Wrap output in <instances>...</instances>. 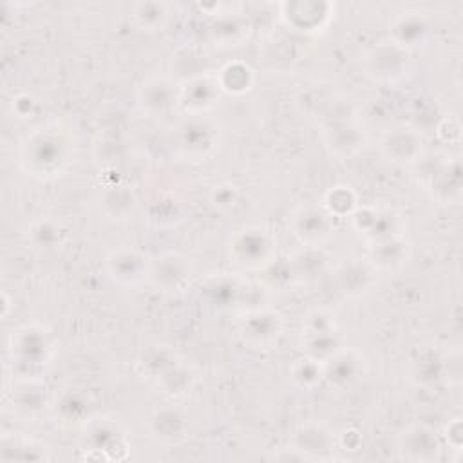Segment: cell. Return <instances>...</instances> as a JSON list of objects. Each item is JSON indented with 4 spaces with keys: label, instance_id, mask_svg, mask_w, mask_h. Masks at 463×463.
Here are the masks:
<instances>
[{
    "label": "cell",
    "instance_id": "cell-1",
    "mask_svg": "<svg viewBox=\"0 0 463 463\" xmlns=\"http://www.w3.org/2000/svg\"><path fill=\"white\" fill-rule=\"evenodd\" d=\"M72 139L67 128L58 123L36 127L20 145L22 168L38 177H56L71 163Z\"/></svg>",
    "mask_w": 463,
    "mask_h": 463
},
{
    "label": "cell",
    "instance_id": "cell-2",
    "mask_svg": "<svg viewBox=\"0 0 463 463\" xmlns=\"http://www.w3.org/2000/svg\"><path fill=\"white\" fill-rule=\"evenodd\" d=\"M52 353V336L42 326H24L11 336V364L22 378H36L51 362Z\"/></svg>",
    "mask_w": 463,
    "mask_h": 463
},
{
    "label": "cell",
    "instance_id": "cell-3",
    "mask_svg": "<svg viewBox=\"0 0 463 463\" xmlns=\"http://www.w3.org/2000/svg\"><path fill=\"white\" fill-rule=\"evenodd\" d=\"M219 145V127L203 114H188L172 127L170 146L184 161H203Z\"/></svg>",
    "mask_w": 463,
    "mask_h": 463
},
{
    "label": "cell",
    "instance_id": "cell-4",
    "mask_svg": "<svg viewBox=\"0 0 463 463\" xmlns=\"http://www.w3.org/2000/svg\"><path fill=\"white\" fill-rule=\"evenodd\" d=\"M414 177L439 203H456L461 197V166L458 157L441 154L421 156L414 163Z\"/></svg>",
    "mask_w": 463,
    "mask_h": 463
},
{
    "label": "cell",
    "instance_id": "cell-5",
    "mask_svg": "<svg viewBox=\"0 0 463 463\" xmlns=\"http://www.w3.org/2000/svg\"><path fill=\"white\" fill-rule=\"evenodd\" d=\"M228 248L235 264L248 269H262L275 260L277 237L264 226H246L230 237Z\"/></svg>",
    "mask_w": 463,
    "mask_h": 463
},
{
    "label": "cell",
    "instance_id": "cell-6",
    "mask_svg": "<svg viewBox=\"0 0 463 463\" xmlns=\"http://www.w3.org/2000/svg\"><path fill=\"white\" fill-rule=\"evenodd\" d=\"M364 69L367 76L376 81L394 83L402 80L411 69L409 51L391 40L378 42L365 52Z\"/></svg>",
    "mask_w": 463,
    "mask_h": 463
},
{
    "label": "cell",
    "instance_id": "cell-7",
    "mask_svg": "<svg viewBox=\"0 0 463 463\" xmlns=\"http://www.w3.org/2000/svg\"><path fill=\"white\" fill-rule=\"evenodd\" d=\"M353 228L364 235L369 242H376L389 237L403 235L405 221L400 213L389 208H374V206H364L356 208L351 215Z\"/></svg>",
    "mask_w": 463,
    "mask_h": 463
},
{
    "label": "cell",
    "instance_id": "cell-8",
    "mask_svg": "<svg viewBox=\"0 0 463 463\" xmlns=\"http://www.w3.org/2000/svg\"><path fill=\"white\" fill-rule=\"evenodd\" d=\"M139 110L148 118H161L179 105V83L170 76H150L136 92Z\"/></svg>",
    "mask_w": 463,
    "mask_h": 463
},
{
    "label": "cell",
    "instance_id": "cell-9",
    "mask_svg": "<svg viewBox=\"0 0 463 463\" xmlns=\"http://www.w3.org/2000/svg\"><path fill=\"white\" fill-rule=\"evenodd\" d=\"M288 226L302 246H320L333 233V215H329L324 206L306 204L291 213Z\"/></svg>",
    "mask_w": 463,
    "mask_h": 463
},
{
    "label": "cell",
    "instance_id": "cell-10",
    "mask_svg": "<svg viewBox=\"0 0 463 463\" xmlns=\"http://www.w3.org/2000/svg\"><path fill=\"white\" fill-rule=\"evenodd\" d=\"M280 18L291 31L315 34L329 24L335 5L327 2H286L280 4Z\"/></svg>",
    "mask_w": 463,
    "mask_h": 463
},
{
    "label": "cell",
    "instance_id": "cell-11",
    "mask_svg": "<svg viewBox=\"0 0 463 463\" xmlns=\"http://www.w3.org/2000/svg\"><path fill=\"white\" fill-rule=\"evenodd\" d=\"M324 380L335 391H347L365 374V358L353 347H342L322 364Z\"/></svg>",
    "mask_w": 463,
    "mask_h": 463
},
{
    "label": "cell",
    "instance_id": "cell-12",
    "mask_svg": "<svg viewBox=\"0 0 463 463\" xmlns=\"http://www.w3.org/2000/svg\"><path fill=\"white\" fill-rule=\"evenodd\" d=\"M284 320L273 309L255 307L241 320V335L244 342L255 349L271 347L282 335Z\"/></svg>",
    "mask_w": 463,
    "mask_h": 463
},
{
    "label": "cell",
    "instance_id": "cell-13",
    "mask_svg": "<svg viewBox=\"0 0 463 463\" xmlns=\"http://www.w3.org/2000/svg\"><path fill=\"white\" fill-rule=\"evenodd\" d=\"M192 275V262L186 255L168 251L150 260L148 279L161 291H181Z\"/></svg>",
    "mask_w": 463,
    "mask_h": 463
},
{
    "label": "cell",
    "instance_id": "cell-14",
    "mask_svg": "<svg viewBox=\"0 0 463 463\" xmlns=\"http://www.w3.org/2000/svg\"><path fill=\"white\" fill-rule=\"evenodd\" d=\"M83 445H85V450L98 452L99 458L103 459H110V458L118 459V454L114 452V449L116 450L121 449L127 452V447H128L125 430L116 420H110V418L89 420L83 434Z\"/></svg>",
    "mask_w": 463,
    "mask_h": 463
},
{
    "label": "cell",
    "instance_id": "cell-15",
    "mask_svg": "<svg viewBox=\"0 0 463 463\" xmlns=\"http://www.w3.org/2000/svg\"><path fill=\"white\" fill-rule=\"evenodd\" d=\"M148 268V257L134 248H118L105 259V269L109 277L121 286H136L146 280Z\"/></svg>",
    "mask_w": 463,
    "mask_h": 463
},
{
    "label": "cell",
    "instance_id": "cell-16",
    "mask_svg": "<svg viewBox=\"0 0 463 463\" xmlns=\"http://www.w3.org/2000/svg\"><path fill=\"white\" fill-rule=\"evenodd\" d=\"M380 148L394 165H414L423 156V139L411 127H394L382 136Z\"/></svg>",
    "mask_w": 463,
    "mask_h": 463
},
{
    "label": "cell",
    "instance_id": "cell-17",
    "mask_svg": "<svg viewBox=\"0 0 463 463\" xmlns=\"http://www.w3.org/2000/svg\"><path fill=\"white\" fill-rule=\"evenodd\" d=\"M221 87L215 74H203L179 85V107L186 114H204L221 99Z\"/></svg>",
    "mask_w": 463,
    "mask_h": 463
},
{
    "label": "cell",
    "instance_id": "cell-18",
    "mask_svg": "<svg viewBox=\"0 0 463 463\" xmlns=\"http://www.w3.org/2000/svg\"><path fill=\"white\" fill-rule=\"evenodd\" d=\"M378 269L367 259H345L335 269V284L345 297L356 298L371 291L376 284Z\"/></svg>",
    "mask_w": 463,
    "mask_h": 463
},
{
    "label": "cell",
    "instance_id": "cell-19",
    "mask_svg": "<svg viewBox=\"0 0 463 463\" xmlns=\"http://www.w3.org/2000/svg\"><path fill=\"white\" fill-rule=\"evenodd\" d=\"M322 137L326 146L338 157H349L364 146V134L360 127L344 114L329 118L324 123Z\"/></svg>",
    "mask_w": 463,
    "mask_h": 463
},
{
    "label": "cell",
    "instance_id": "cell-20",
    "mask_svg": "<svg viewBox=\"0 0 463 463\" xmlns=\"http://www.w3.org/2000/svg\"><path fill=\"white\" fill-rule=\"evenodd\" d=\"M400 456L412 461H432L439 458L441 443L436 432L425 423H412L398 438Z\"/></svg>",
    "mask_w": 463,
    "mask_h": 463
},
{
    "label": "cell",
    "instance_id": "cell-21",
    "mask_svg": "<svg viewBox=\"0 0 463 463\" xmlns=\"http://www.w3.org/2000/svg\"><path fill=\"white\" fill-rule=\"evenodd\" d=\"M251 34V24L242 14H221L208 29L210 42L219 49L244 45Z\"/></svg>",
    "mask_w": 463,
    "mask_h": 463
},
{
    "label": "cell",
    "instance_id": "cell-22",
    "mask_svg": "<svg viewBox=\"0 0 463 463\" xmlns=\"http://www.w3.org/2000/svg\"><path fill=\"white\" fill-rule=\"evenodd\" d=\"M208 61H210V58L203 47H197L194 43L183 45L172 54L170 63H168L172 80L175 78L181 85L194 78L208 74Z\"/></svg>",
    "mask_w": 463,
    "mask_h": 463
},
{
    "label": "cell",
    "instance_id": "cell-23",
    "mask_svg": "<svg viewBox=\"0 0 463 463\" xmlns=\"http://www.w3.org/2000/svg\"><path fill=\"white\" fill-rule=\"evenodd\" d=\"M327 260L320 246H302L288 259V275L297 282H311L326 271Z\"/></svg>",
    "mask_w": 463,
    "mask_h": 463
},
{
    "label": "cell",
    "instance_id": "cell-24",
    "mask_svg": "<svg viewBox=\"0 0 463 463\" xmlns=\"http://www.w3.org/2000/svg\"><path fill=\"white\" fill-rule=\"evenodd\" d=\"M429 22L418 13H402L389 24V40L403 49L416 47L427 40Z\"/></svg>",
    "mask_w": 463,
    "mask_h": 463
},
{
    "label": "cell",
    "instance_id": "cell-25",
    "mask_svg": "<svg viewBox=\"0 0 463 463\" xmlns=\"http://www.w3.org/2000/svg\"><path fill=\"white\" fill-rule=\"evenodd\" d=\"M411 248L403 235L382 239L376 242H369L367 246V260L376 269H396L405 264L409 259Z\"/></svg>",
    "mask_w": 463,
    "mask_h": 463
},
{
    "label": "cell",
    "instance_id": "cell-26",
    "mask_svg": "<svg viewBox=\"0 0 463 463\" xmlns=\"http://www.w3.org/2000/svg\"><path fill=\"white\" fill-rule=\"evenodd\" d=\"M250 286L246 282H241L239 279L221 275L213 277L204 284V297L210 304H213L217 309H228L232 306H239L241 298L244 297V289Z\"/></svg>",
    "mask_w": 463,
    "mask_h": 463
},
{
    "label": "cell",
    "instance_id": "cell-27",
    "mask_svg": "<svg viewBox=\"0 0 463 463\" xmlns=\"http://www.w3.org/2000/svg\"><path fill=\"white\" fill-rule=\"evenodd\" d=\"M186 418L174 407L156 409L148 418V429L161 441H177L186 432Z\"/></svg>",
    "mask_w": 463,
    "mask_h": 463
},
{
    "label": "cell",
    "instance_id": "cell-28",
    "mask_svg": "<svg viewBox=\"0 0 463 463\" xmlns=\"http://www.w3.org/2000/svg\"><path fill=\"white\" fill-rule=\"evenodd\" d=\"M101 212L110 219H128L137 208L136 194L123 184H114L103 190L99 197Z\"/></svg>",
    "mask_w": 463,
    "mask_h": 463
},
{
    "label": "cell",
    "instance_id": "cell-29",
    "mask_svg": "<svg viewBox=\"0 0 463 463\" xmlns=\"http://www.w3.org/2000/svg\"><path fill=\"white\" fill-rule=\"evenodd\" d=\"M0 458L4 461L22 459V461H40V459H51V454L47 452V447L42 443H36L29 438L20 436H4L2 438V452Z\"/></svg>",
    "mask_w": 463,
    "mask_h": 463
},
{
    "label": "cell",
    "instance_id": "cell-30",
    "mask_svg": "<svg viewBox=\"0 0 463 463\" xmlns=\"http://www.w3.org/2000/svg\"><path fill=\"white\" fill-rule=\"evenodd\" d=\"M293 447L302 450L309 459L320 456L322 452L331 450L333 447V438L331 434L317 423H307L302 425L295 434H293ZM322 458V456H320Z\"/></svg>",
    "mask_w": 463,
    "mask_h": 463
},
{
    "label": "cell",
    "instance_id": "cell-31",
    "mask_svg": "<svg viewBox=\"0 0 463 463\" xmlns=\"http://www.w3.org/2000/svg\"><path fill=\"white\" fill-rule=\"evenodd\" d=\"M215 76L221 90L233 96L248 92L253 85V71L244 61H228Z\"/></svg>",
    "mask_w": 463,
    "mask_h": 463
},
{
    "label": "cell",
    "instance_id": "cell-32",
    "mask_svg": "<svg viewBox=\"0 0 463 463\" xmlns=\"http://www.w3.org/2000/svg\"><path fill=\"white\" fill-rule=\"evenodd\" d=\"M132 20L141 31L157 33L168 24L170 9L163 2H137L132 7Z\"/></svg>",
    "mask_w": 463,
    "mask_h": 463
},
{
    "label": "cell",
    "instance_id": "cell-33",
    "mask_svg": "<svg viewBox=\"0 0 463 463\" xmlns=\"http://www.w3.org/2000/svg\"><path fill=\"white\" fill-rule=\"evenodd\" d=\"M14 407L24 414H34L47 403L45 387L36 378H22L11 396Z\"/></svg>",
    "mask_w": 463,
    "mask_h": 463
},
{
    "label": "cell",
    "instance_id": "cell-34",
    "mask_svg": "<svg viewBox=\"0 0 463 463\" xmlns=\"http://www.w3.org/2000/svg\"><path fill=\"white\" fill-rule=\"evenodd\" d=\"M342 340L338 333H320V335H304L302 336V351L304 356H309L320 364L329 360L336 351H340Z\"/></svg>",
    "mask_w": 463,
    "mask_h": 463
},
{
    "label": "cell",
    "instance_id": "cell-35",
    "mask_svg": "<svg viewBox=\"0 0 463 463\" xmlns=\"http://www.w3.org/2000/svg\"><path fill=\"white\" fill-rule=\"evenodd\" d=\"M411 376L418 383H432L445 376V358L432 351L418 353L411 362Z\"/></svg>",
    "mask_w": 463,
    "mask_h": 463
},
{
    "label": "cell",
    "instance_id": "cell-36",
    "mask_svg": "<svg viewBox=\"0 0 463 463\" xmlns=\"http://www.w3.org/2000/svg\"><path fill=\"white\" fill-rule=\"evenodd\" d=\"M356 208V194L349 186H335L324 195V210L333 217H349Z\"/></svg>",
    "mask_w": 463,
    "mask_h": 463
},
{
    "label": "cell",
    "instance_id": "cell-37",
    "mask_svg": "<svg viewBox=\"0 0 463 463\" xmlns=\"http://www.w3.org/2000/svg\"><path fill=\"white\" fill-rule=\"evenodd\" d=\"M289 376L300 389H313L315 385L320 383V380H324L322 364L309 356H302L295 360V364L291 365Z\"/></svg>",
    "mask_w": 463,
    "mask_h": 463
},
{
    "label": "cell",
    "instance_id": "cell-38",
    "mask_svg": "<svg viewBox=\"0 0 463 463\" xmlns=\"http://www.w3.org/2000/svg\"><path fill=\"white\" fill-rule=\"evenodd\" d=\"M177 364L174 360V354L163 347V345H156L150 347L146 353H143V358L139 360V365L143 367V374H146L148 378H154L156 382L174 365Z\"/></svg>",
    "mask_w": 463,
    "mask_h": 463
},
{
    "label": "cell",
    "instance_id": "cell-39",
    "mask_svg": "<svg viewBox=\"0 0 463 463\" xmlns=\"http://www.w3.org/2000/svg\"><path fill=\"white\" fill-rule=\"evenodd\" d=\"M63 235L61 226L52 219H40L29 228V241L38 248H54Z\"/></svg>",
    "mask_w": 463,
    "mask_h": 463
},
{
    "label": "cell",
    "instance_id": "cell-40",
    "mask_svg": "<svg viewBox=\"0 0 463 463\" xmlns=\"http://www.w3.org/2000/svg\"><path fill=\"white\" fill-rule=\"evenodd\" d=\"M148 219L156 226H170L181 219V206L175 199L159 197L148 206Z\"/></svg>",
    "mask_w": 463,
    "mask_h": 463
},
{
    "label": "cell",
    "instance_id": "cell-41",
    "mask_svg": "<svg viewBox=\"0 0 463 463\" xmlns=\"http://www.w3.org/2000/svg\"><path fill=\"white\" fill-rule=\"evenodd\" d=\"M56 412L65 421H78L87 414V402L76 391H67L56 402Z\"/></svg>",
    "mask_w": 463,
    "mask_h": 463
},
{
    "label": "cell",
    "instance_id": "cell-42",
    "mask_svg": "<svg viewBox=\"0 0 463 463\" xmlns=\"http://www.w3.org/2000/svg\"><path fill=\"white\" fill-rule=\"evenodd\" d=\"M157 385L163 387V392L170 394V396H181L186 392V389L190 387V378L188 373L183 369V365L174 364L159 380Z\"/></svg>",
    "mask_w": 463,
    "mask_h": 463
},
{
    "label": "cell",
    "instance_id": "cell-43",
    "mask_svg": "<svg viewBox=\"0 0 463 463\" xmlns=\"http://www.w3.org/2000/svg\"><path fill=\"white\" fill-rule=\"evenodd\" d=\"M304 335H320V333H335L336 320L335 315L326 309H313L306 315L302 324Z\"/></svg>",
    "mask_w": 463,
    "mask_h": 463
},
{
    "label": "cell",
    "instance_id": "cell-44",
    "mask_svg": "<svg viewBox=\"0 0 463 463\" xmlns=\"http://www.w3.org/2000/svg\"><path fill=\"white\" fill-rule=\"evenodd\" d=\"M237 199H239V192L232 183H221L213 186V190L210 192V203L221 212L233 208Z\"/></svg>",
    "mask_w": 463,
    "mask_h": 463
},
{
    "label": "cell",
    "instance_id": "cell-45",
    "mask_svg": "<svg viewBox=\"0 0 463 463\" xmlns=\"http://www.w3.org/2000/svg\"><path fill=\"white\" fill-rule=\"evenodd\" d=\"M11 109H13V114H16V118L27 119V118H33L36 114L38 103L31 94H18V96L13 98Z\"/></svg>",
    "mask_w": 463,
    "mask_h": 463
},
{
    "label": "cell",
    "instance_id": "cell-46",
    "mask_svg": "<svg viewBox=\"0 0 463 463\" xmlns=\"http://www.w3.org/2000/svg\"><path fill=\"white\" fill-rule=\"evenodd\" d=\"M445 432H450V436L447 434V441L450 443V441H452V438H456V439H454V443H456V449H459V447H461V420H459V418H456L452 423H449Z\"/></svg>",
    "mask_w": 463,
    "mask_h": 463
}]
</instances>
